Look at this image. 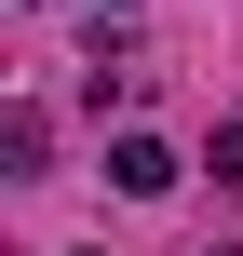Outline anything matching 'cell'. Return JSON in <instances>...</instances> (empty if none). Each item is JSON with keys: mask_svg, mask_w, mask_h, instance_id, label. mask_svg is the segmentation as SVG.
I'll return each mask as SVG.
<instances>
[{"mask_svg": "<svg viewBox=\"0 0 243 256\" xmlns=\"http://www.w3.org/2000/svg\"><path fill=\"white\" fill-rule=\"evenodd\" d=\"M108 189H122V202H162V189H176V148H162V135H108Z\"/></svg>", "mask_w": 243, "mask_h": 256, "instance_id": "6da1fadb", "label": "cell"}, {"mask_svg": "<svg viewBox=\"0 0 243 256\" xmlns=\"http://www.w3.org/2000/svg\"><path fill=\"white\" fill-rule=\"evenodd\" d=\"M108 14H122V0H108Z\"/></svg>", "mask_w": 243, "mask_h": 256, "instance_id": "7a4b0ae2", "label": "cell"}]
</instances>
